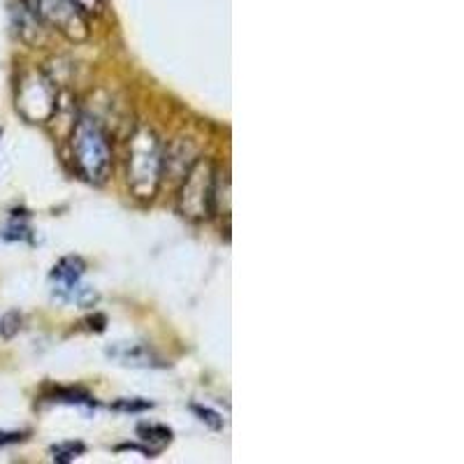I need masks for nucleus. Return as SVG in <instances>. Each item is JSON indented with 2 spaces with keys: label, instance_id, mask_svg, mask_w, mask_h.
Masks as SVG:
<instances>
[{
  "label": "nucleus",
  "instance_id": "1",
  "mask_svg": "<svg viewBox=\"0 0 464 464\" xmlns=\"http://www.w3.org/2000/svg\"><path fill=\"white\" fill-rule=\"evenodd\" d=\"M70 147L77 172L88 183H95V186L105 183L112 172V144L102 121L91 114H79L72 126Z\"/></svg>",
  "mask_w": 464,
  "mask_h": 464
},
{
  "label": "nucleus",
  "instance_id": "2",
  "mask_svg": "<svg viewBox=\"0 0 464 464\" xmlns=\"http://www.w3.org/2000/svg\"><path fill=\"white\" fill-rule=\"evenodd\" d=\"M165 144L147 126L130 135L128 144V186L137 198H153L163 182Z\"/></svg>",
  "mask_w": 464,
  "mask_h": 464
},
{
  "label": "nucleus",
  "instance_id": "3",
  "mask_svg": "<svg viewBox=\"0 0 464 464\" xmlns=\"http://www.w3.org/2000/svg\"><path fill=\"white\" fill-rule=\"evenodd\" d=\"M216 165L209 159H198L183 176L179 193V212L191 221H207L216 212Z\"/></svg>",
  "mask_w": 464,
  "mask_h": 464
},
{
  "label": "nucleus",
  "instance_id": "4",
  "mask_svg": "<svg viewBox=\"0 0 464 464\" xmlns=\"http://www.w3.org/2000/svg\"><path fill=\"white\" fill-rule=\"evenodd\" d=\"M17 110L33 124H47L59 112V91L52 77L45 72H28L21 77L17 91Z\"/></svg>",
  "mask_w": 464,
  "mask_h": 464
},
{
  "label": "nucleus",
  "instance_id": "5",
  "mask_svg": "<svg viewBox=\"0 0 464 464\" xmlns=\"http://www.w3.org/2000/svg\"><path fill=\"white\" fill-rule=\"evenodd\" d=\"M26 5L42 24L59 30L68 40L82 42L88 37L86 14L72 0H26Z\"/></svg>",
  "mask_w": 464,
  "mask_h": 464
},
{
  "label": "nucleus",
  "instance_id": "6",
  "mask_svg": "<svg viewBox=\"0 0 464 464\" xmlns=\"http://www.w3.org/2000/svg\"><path fill=\"white\" fill-rule=\"evenodd\" d=\"M86 272V263L79 256H68L59 265H53L52 279L56 281L53 295L61 302H75V305L88 306L98 300V295L91 289L82 286V276Z\"/></svg>",
  "mask_w": 464,
  "mask_h": 464
},
{
  "label": "nucleus",
  "instance_id": "7",
  "mask_svg": "<svg viewBox=\"0 0 464 464\" xmlns=\"http://www.w3.org/2000/svg\"><path fill=\"white\" fill-rule=\"evenodd\" d=\"M198 159H200L198 144H193L189 137H179V140L172 142L170 147H165L163 176H172L176 182H183V176L189 175V170Z\"/></svg>",
  "mask_w": 464,
  "mask_h": 464
},
{
  "label": "nucleus",
  "instance_id": "8",
  "mask_svg": "<svg viewBox=\"0 0 464 464\" xmlns=\"http://www.w3.org/2000/svg\"><path fill=\"white\" fill-rule=\"evenodd\" d=\"M107 353L128 367H160V360L153 355L147 344H117Z\"/></svg>",
  "mask_w": 464,
  "mask_h": 464
},
{
  "label": "nucleus",
  "instance_id": "9",
  "mask_svg": "<svg viewBox=\"0 0 464 464\" xmlns=\"http://www.w3.org/2000/svg\"><path fill=\"white\" fill-rule=\"evenodd\" d=\"M137 436L147 444H156V448L160 451V446L170 444L172 441V429L165 427V425L156 423H140L137 425Z\"/></svg>",
  "mask_w": 464,
  "mask_h": 464
},
{
  "label": "nucleus",
  "instance_id": "10",
  "mask_svg": "<svg viewBox=\"0 0 464 464\" xmlns=\"http://www.w3.org/2000/svg\"><path fill=\"white\" fill-rule=\"evenodd\" d=\"M86 452V446H84L82 441H61L56 446H52V458L53 462H61V464H68L72 460H77L79 455Z\"/></svg>",
  "mask_w": 464,
  "mask_h": 464
},
{
  "label": "nucleus",
  "instance_id": "11",
  "mask_svg": "<svg viewBox=\"0 0 464 464\" xmlns=\"http://www.w3.org/2000/svg\"><path fill=\"white\" fill-rule=\"evenodd\" d=\"M52 402H63V404H95V400L88 393H84L82 388H59L53 390Z\"/></svg>",
  "mask_w": 464,
  "mask_h": 464
},
{
  "label": "nucleus",
  "instance_id": "12",
  "mask_svg": "<svg viewBox=\"0 0 464 464\" xmlns=\"http://www.w3.org/2000/svg\"><path fill=\"white\" fill-rule=\"evenodd\" d=\"M3 237L10 241H30V228L28 224H26V216H21V221H19L17 212H14L12 224L3 230Z\"/></svg>",
  "mask_w": 464,
  "mask_h": 464
},
{
  "label": "nucleus",
  "instance_id": "13",
  "mask_svg": "<svg viewBox=\"0 0 464 464\" xmlns=\"http://www.w3.org/2000/svg\"><path fill=\"white\" fill-rule=\"evenodd\" d=\"M19 330H21V313L19 312H7L0 318V337L3 339H12L14 335H19Z\"/></svg>",
  "mask_w": 464,
  "mask_h": 464
},
{
  "label": "nucleus",
  "instance_id": "14",
  "mask_svg": "<svg viewBox=\"0 0 464 464\" xmlns=\"http://www.w3.org/2000/svg\"><path fill=\"white\" fill-rule=\"evenodd\" d=\"M191 411L195 413V416L200 418L202 423L207 425V427H212V429H224V418L218 416L216 411H212V409H207V406H198V404H193L191 406Z\"/></svg>",
  "mask_w": 464,
  "mask_h": 464
},
{
  "label": "nucleus",
  "instance_id": "15",
  "mask_svg": "<svg viewBox=\"0 0 464 464\" xmlns=\"http://www.w3.org/2000/svg\"><path fill=\"white\" fill-rule=\"evenodd\" d=\"M151 402L147 400H118L117 404H114V409L117 411H128V413H137V411H147V409H151Z\"/></svg>",
  "mask_w": 464,
  "mask_h": 464
},
{
  "label": "nucleus",
  "instance_id": "16",
  "mask_svg": "<svg viewBox=\"0 0 464 464\" xmlns=\"http://www.w3.org/2000/svg\"><path fill=\"white\" fill-rule=\"evenodd\" d=\"M79 10H82L86 17H98V14H102V10H105V0H72Z\"/></svg>",
  "mask_w": 464,
  "mask_h": 464
},
{
  "label": "nucleus",
  "instance_id": "17",
  "mask_svg": "<svg viewBox=\"0 0 464 464\" xmlns=\"http://www.w3.org/2000/svg\"><path fill=\"white\" fill-rule=\"evenodd\" d=\"M26 439V432H0V448L10 446V444H19Z\"/></svg>",
  "mask_w": 464,
  "mask_h": 464
}]
</instances>
